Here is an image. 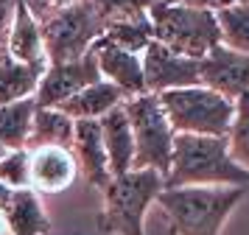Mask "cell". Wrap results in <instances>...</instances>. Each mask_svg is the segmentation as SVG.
<instances>
[{
  "label": "cell",
  "mask_w": 249,
  "mask_h": 235,
  "mask_svg": "<svg viewBox=\"0 0 249 235\" xmlns=\"http://www.w3.org/2000/svg\"><path fill=\"white\" fill-rule=\"evenodd\" d=\"M165 188H249V174L230 157L227 137L177 134Z\"/></svg>",
  "instance_id": "1"
},
{
  "label": "cell",
  "mask_w": 249,
  "mask_h": 235,
  "mask_svg": "<svg viewBox=\"0 0 249 235\" xmlns=\"http://www.w3.org/2000/svg\"><path fill=\"white\" fill-rule=\"evenodd\" d=\"M249 188H162L157 204L171 235H221Z\"/></svg>",
  "instance_id": "2"
},
{
  "label": "cell",
  "mask_w": 249,
  "mask_h": 235,
  "mask_svg": "<svg viewBox=\"0 0 249 235\" xmlns=\"http://www.w3.org/2000/svg\"><path fill=\"white\" fill-rule=\"evenodd\" d=\"M165 188V177L146 168H132L124 177H112L101 190V230L109 235H146V213L154 207Z\"/></svg>",
  "instance_id": "3"
},
{
  "label": "cell",
  "mask_w": 249,
  "mask_h": 235,
  "mask_svg": "<svg viewBox=\"0 0 249 235\" xmlns=\"http://www.w3.org/2000/svg\"><path fill=\"white\" fill-rule=\"evenodd\" d=\"M157 98L165 109L171 129L177 134L227 137L232 118H235V101L224 98L221 92L202 87V84L168 90Z\"/></svg>",
  "instance_id": "4"
},
{
  "label": "cell",
  "mask_w": 249,
  "mask_h": 235,
  "mask_svg": "<svg viewBox=\"0 0 249 235\" xmlns=\"http://www.w3.org/2000/svg\"><path fill=\"white\" fill-rule=\"evenodd\" d=\"M148 22L154 42L196 62L218 45L215 9H185L154 0V6L148 9Z\"/></svg>",
  "instance_id": "5"
},
{
  "label": "cell",
  "mask_w": 249,
  "mask_h": 235,
  "mask_svg": "<svg viewBox=\"0 0 249 235\" xmlns=\"http://www.w3.org/2000/svg\"><path fill=\"white\" fill-rule=\"evenodd\" d=\"M124 112L126 121H129V129H132V140H135V168L157 171V174L165 177L171 165V151H174L177 132L171 129L160 98L154 92L126 98Z\"/></svg>",
  "instance_id": "6"
},
{
  "label": "cell",
  "mask_w": 249,
  "mask_h": 235,
  "mask_svg": "<svg viewBox=\"0 0 249 235\" xmlns=\"http://www.w3.org/2000/svg\"><path fill=\"white\" fill-rule=\"evenodd\" d=\"M42 28V45H45L48 65L56 62H73L79 56L90 54V48L104 34V20L90 0H81L79 6L51 14L39 22Z\"/></svg>",
  "instance_id": "7"
},
{
  "label": "cell",
  "mask_w": 249,
  "mask_h": 235,
  "mask_svg": "<svg viewBox=\"0 0 249 235\" xmlns=\"http://www.w3.org/2000/svg\"><path fill=\"white\" fill-rule=\"evenodd\" d=\"M95 81H101V73H98L92 51L73 59V62L48 65L39 84H36L34 104L36 107H62L65 101H70L76 92H81L84 87H90Z\"/></svg>",
  "instance_id": "8"
},
{
  "label": "cell",
  "mask_w": 249,
  "mask_h": 235,
  "mask_svg": "<svg viewBox=\"0 0 249 235\" xmlns=\"http://www.w3.org/2000/svg\"><path fill=\"white\" fill-rule=\"evenodd\" d=\"M143 59V81H146V92L162 95L168 90H179V87H193L199 84V62L179 56L168 51L165 45L151 42L140 54Z\"/></svg>",
  "instance_id": "9"
},
{
  "label": "cell",
  "mask_w": 249,
  "mask_h": 235,
  "mask_svg": "<svg viewBox=\"0 0 249 235\" xmlns=\"http://www.w3.org/2000/svg\"><path fill=\"white\" fill-rule=\"evenodd\" d=\"M199 84L221 92L230 101L241 98L249 92V56L215 45L210 54L199 59Z\"/></svg>",
  "instance_id": "10"
},
{
  "label": "cell",
  "mask_w": 249,
  "mask_h": 235,
  "mask_svg": "<svg viewBox=\"0 0 249 235\" xmlns=\"http://www.w3.org/2000/svg\"><path fill=\"white\" fill-rule=\"evenodd\" d=\"M79 177V165L70 148L48 145L28 151V188L34 193H62Z\"/></svg>",
  "instance_id": "11"
},
{
  "label": "cell",
  "mask_w": 249,
  "mask_h": 235,
  "mask_svg": "<svg viewBox=\"0 0 249 235\" xmlns=\"http://www.w3.org/2000/svg\"><path fill=\"white\" fill-rule=\"evenodd\" d=\"M95 56V65L104 81H109L112 87L124 92V98H135L146 92V81H143V59L137 54H129L124 48H115L109 42H98L90 48Z\"/></svg>",
  "instance_id": "12"
},
{
  "label": "cell",
  "mask_w": 249,
  "mask_h": 235,
  "mask_svg": "<svg viewBox=\"0 0 249 235\" xmlns=\"http://www.w3.org/2000/svg\"><path fill=\"white\" fill-rule=\"evenodd\" d=\"M70 151L76 157L79 174L87 179L90 188L104 190L109 185L112 174H109V163H107V151H104L98 121H76V126H73V140H70Z\"/></svg>",
  "instance_id": "13"
},
{
  "label": "cell",
  "mask_w": 249,
  "mask_h": 235,
  "mask_svg": "<svg viewBox=\"0 0 249 235\" xmlns=\"http://www.w3.org/2000/svg\"><path fill=\"white\" fill-rule=\"evenodd\" d=\"M3 51H6V56L25 62V65H48L39 20L28 11L23 0H17V6H14V17L9 25V34H6Z\"/></svg>",
  "instance_id": "14"
},
{
  "label": "cell",
  "mask_w": 249,
  "mask_h": 235,
  "mask_svg": "<svg viewBox=\"0 0 249 235\" xmlns=\"http://www.w3.org/2000/svg\"><path fill=\"white\" fill-rule=\"evenodd\" d=\"M0 218H3V227L9 235H51V230H53L39 193H34L31 188L14 190L9 204L0 213Z\"/></svg>",
  "instance_id": "15"
},
{
  "label": "cell",
  "mask_w": 249,
  "mask_h": 235,
  "mask_svg": "<svg viewBox=\"0 0 249 235\" xmlns=\"http://www.w3.org/2000/svg\"><path fill=\"white\" fill-rule=\"evenodd\" d=\"M101 126V140L104 151H107V163H109V174L112 177H124L135 168V140H132V129L126 121L124 104L109 109L104 118H98Z\"/></svg>",
  "instance_id": "16"
},
{
  "label": "cell",
  "mask_w": 249,
  "mask_h": 235,
  "mask_svg": "<svg viewBox=\"0 0 249 235\" xmlns=\"http://www.w3.org/2000/svg\"><path fill=\"white\" fill-rule=\"evenodd\" d=\"M73 126H76V121L65 115L59 107H36L34 118H31V129H28V140H25V151L48 148V145L70 148Z\"/></svg>",
  "instance_id": "17"
},
{
  "label": "cell",
  "mask_w": 249,
  "mask_h": 235,
  "mask_svg": "<svg viewBox=\"0 0 249 235\" xmlns=\"http://www.w3.org/2000/svg\"><path fill=\"white\" fill-rule=\"evenodd\" d=\"M124 101H126L124 92L101 78V81H95L90 87H84L81 92H76V95L70 101H65L59 109L65 112V115H70L73 121H98V118H104L109 109L121 107Z\"/></svg>",
  "instance_id": "18"
},
{
  "label": "cell",
  "mask_w": 249,
  "mask_h": 235,
  "mask_svg": "<svg viewBox=\"0 0 249 235\" xmlns=\"http://www.w3.org/2000/svg\"><path fill=\"white\" fill-rule=\"evenodd\" d=\"M45 67L48 65H25V62H17L3 54V59H0V107L34 98Z\"/></svg>",
  "instance_id": "19"
},
{
  "label": "cell",
  "mask_w": 249,
  "mask_h": 235,
  "mask_svg": "<svg viewBox=\"0 0 249 235\" xmlns=\"http://www.w3.org/2000/svg\"><path fill=\"white\" fill-rule=\"evenodd\" d=\"M34 109H36L34 98L14 101V104H3V107H0V145H3L6 151L25 148Z\"/></svg>",
  "instance_id": "20"
},
{
  "label": "cell",
  "mask_w": 249,
  "mask_h": 235,
  "mask_svg": "<svg viewBox=\"0 0 249 235\" xmlns=\"http://www.w3.org/2000/svg\"><path fill=\"white\" fill-rule=\"evenodd\" d=\"M215 22H218V45L249 56V6L244 3L221 6L215 9Z\"/></svg>",
  "instance_id": "21"
},
{
  "label": "cell",
  "mask_w": 249,
  "mask_h": 235,
  "mask_svg": "<svg viewBox=\"0 0 249 235\" xmlns=\"http://www.w3.org/2000/svg\"><path fill=\"white\" fill-rule=\"evenodd\" d=\"M101 42H109L115 48H124L129 54H143L148 45L154 42V34H151V22L148 14L135 17V20H121V22H109L101 34Z\"/></svg>",
  "instance_id": "22"
},
{
  "label": "cell",
  "mask_w": 249,
  "mask_h": 235,
  "mask_svg": "<svg viewBox=\"0 0 249 235\" xmlns=\"http://www.w3.org/2000/svg\"><path fill=\"white\" fill-rule=\"evenodd\" d=\"M227 148L230 157L249 174V92L235 98V118L227 132Z\"/></svg>",
  "instance_id": "23"
},
{
  "label": "cell",
  "mask_w": 249,
  "mask_h": 235,
  "mask_svg": "<svg viewBox=\"0 0 249 235\" xmlns=\"http://www.w3.org/2000/svg\"><path fill=\"white\" fill-rule=\"evenodd\" d=\"M98 17L104 20V28L109 22H121V20H135L148 14V9L154 6V0H90Z\"/></svg>",
  "instance_id": "24"
},
{
  "label": "cell",
  "mask_w": 249,
  "mask_h": 235,
  "mask_svg": "<svg viewBox=\"0 0 249 235\" xmlns=\"http://www.w3.org/2000/svg\"><path fill=\"white\" fill-rule=\"evenodd\" d=\"M0 182L12 190L28 188V151L14 148L0 157Z\"/></svg>",
  "instance_id": "25"
},
{
  "label": "cell",
  "mask_w": 249,
  "mask_h": 235,
  "mask_svg": "<svg viewBox=\"0 0 249 235\" xmlns=\"http://www.w3.org/2000/svg\"><path fill=\"white\" fill-rule=\"evenodd\" d=\"M23 3L28 6V11L34 14L36 20L42 22L45 17H51V14H59V11H65V9L79 6L81 0H23Z\"/></svg>",
  "instance_id": "26"
},
{
  "label": "cell",
  "mask_w": 249,
  "mask_h": 235,
  "mask_svg": "<svg viewBox=\"0 0 249 235\" xmlns=\"http://www.w3.org/2000/svg\"><path fill=\"white\" fill-rule=\"evenodd\" d=\"M14 6H17V0H0V45L6 42V34H9V25H12L14 17Z\"/></svg>",
  "instance_id": "27"
},
{
  "label": "cell",
  "mask_w": 249,
  "mask_h": 235,
  "mask_svg": "<svg viewBox=\"0 0 249 235\" xmlns=\"http://www.w3.org/2000/svg\"><path fill=\"white\" fill-rule=\"evenodd\" d=\"M168 6H185V9H215V0H162Z\"/></svg>",
  "instance_id": "28"
},
{
  "label": "cell",
  "mask_w": 249,
  "mask_h": 235,
  "mask_svg": "<svg viewBox=\"0 0 249 235\" xmlns=\"http://www.w3.org/2000/svg\"><path fill=\"white\" fill-rule=\"evenodd\" d=\"M12 193H14L12 188H6V185L0 182V213H3V207H6V204H9V199H12Z\"/></svg>",
  "instance_id": "29"
},
{
  "label": "cell",
  "mask_w": 249,
  "mask_h": 235,
  "mask_svg": "<svg viewBox=\"0 0 249 235\" xmlns=\"http://www.w3.org/2000/svg\"><path fill=\"white\" fill-rule=\"evenodd\" d=\"M235 0H215V9H221V6H232Z\"/></svg>",
  "instance_id": "30"
},
{
  "label": "cell",
  "mask_w": 249,
  "mask_h": 235,
  "mask_svg": "<svg viewBox=\"0 0 249 235\" xmlns=\"http://www.w3.org/2000/svg\"><path fill=\"white\" fill-rule=\"evenodd\" d=\"M0 235H6V227H3V218H0Z\"/></svg>",
  "instance_id": "31"
},
{
  "label": "cell",
  "mask_w": 249,
  "mask_h": 235,
  "mask_svg": "<svg viewBox=\"0 0 249 235\" xmlns=\"http://www.w3.org/2000/svg\"><path fill=\"white\" fill-rule=\"evenodd\" d=\"M235 3H244V6H249V0H235Z\"/></svg>",
  "instance_id": "32"
},
{
  "label": "cell",
  "mask_w": 249,
  "mask_h": 235,
  "mask_svg": "<svg viewBox=\"0 0 249 235\" xmlns=\"http://www.w3.org/2000/svg\"><path fill=\"white\" fill-rule=\"evenodd\" d=\"M3 154H6V148H3V145H0V157H3Z\"/></svg>",
  "instance_id": "33"
},
{
  "label": "cell",
  "mask_w": 249,
  "mask_h": 235,
  "mask_svg": "<svg viewBox=\"0 0 249 235\" xmlns=\"http://www.w3.org/2000/svg\"><path fill=\"white\" fill-rule=\"evenodd\" d=\"M3 54H6V51H3V45H0V59H3Z\"/></svg>",
  "instance_id": "34"
}]
</instances>
